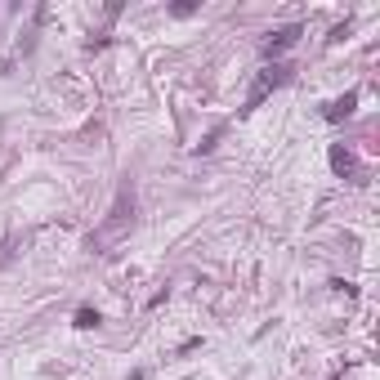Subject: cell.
Listing matches in <instances>:
<instances>
[{
	"mask_svg": "<svg viewBox=\"0 0 380 380\" xmlns=\"http://www.w3.org/2000/svg\"><path fill=\"white\" fill-rule=\"evenodd\" d=\"M130 224H135V188H121L117 192V202H112V210H108V220L90 233V251H98V255H112V246H117L125 233H130Z\"/></svg>",
	"mask_w": 380,
	"mask_h": 380,
	"instance_id": "obj_1",
	"label": "cell"
},
{
	"mask_svg": "<svg viewBox=\"0 0 380 380\" xmlns=\"http://www.w3.org/2000/svg\"><path fill=\"white\" fill-rule=\"evenodd\" d=\"M287 81H291V68H282V63H273V68H264V72H260V81H255V90H251V98H246V108H242V112L260 108V103H264V94H273L277 86H287Z\"/></svg>",
	"mask_w": 380,
	"mask_h": 380,
	"instance_id": "obj_2",
	"label": "cell"
},
{
	"mask_svg": "<svg viewBox=\"0 0 380 380\" xmlns=\"http://www.w3.org/2000/svg\"><path fill=\"white\" fill-rule=\"evenodd\" d=\"M304 36V27L300 23H287V27H277V31H269V41H264V58H277L282 49H291L295 41Z\"/></svg>",
	"mask_w": 380,
	"mask_h": 380,
	"instance_id": "obj_3",
	"label": "cell"
},
{
	"mask_svg": "<svg viewBox=\"0 0 380 380\" xmlns=\"http://www.w3.org/2000/svg\"><path fill=\"white\" fill-rule=\"evenodd\" d=\"M332 170H336L340 179H354V175H358V157H354L344 143H336V148H332Z\"/></svg>",
	"mask_w": 380,
	"mask_h": 380,
	"instance_id": "obj_4",
	"label": "cell"
},
{
	"mask_svg": "<svg viewBox=\"0 0 380 380\" xmlns=\"http://www.w3.org/2000/svg\"><path fill=\"white\" fill-rule=\"evenodd\" d=\"M354 108H358V90H349V94L332 98V103H327V112H322V117H327V121H344V117H354Z\"/></svg>",
	"mask_w": 380,
	"mask_h": 380,
	"instance_id": "obj_5",
	"label": "cell"
},
{
	"mask_svg": "<svg viewBox=\"0 0 380 380\" xmlns=\"http://www.w3.org/2000/svg\"><path fill=\"white\" fill-rule=\"evenodd\" d=\"M103 318H98V309H76V327L81 332H90V327H98Z\"/></svg>",
	"mask_w": 380,
	"mask_h": 380,
	"instance_id": "obj_6",
	"label": "cell"
},
{
	"mask_svg": "<svg viewBox=\"0 0 380 380\" xmlns=\"http://www.w3.org/2000/svg\"><path fill=\"white\" fill-rule=\"evenodd\" d=\"M170 14H175V19H192V14H197V0H179V5H170Z\"/></svg>",
	"mask_w": 380,
	"mask_h": 380,
	"instance_id": "obj_7",
	"label": "cell"
},
{
	"mask_svg": "<svg viewBox=\"0 0 380 380\" xmlns=\"http://www.w3.org/2000/svg\"><path fill=\"white\" fill-rule=\"evenodd\" d=\"M215 143H220V130H210V135H206L202 143H197V153H210V148H215Z\"/></svg>",
	"mask_w": 380,
	"mask_h": 380,
	"instance_id": "obj_8",
	"label": "cell"
}]
</instances>
